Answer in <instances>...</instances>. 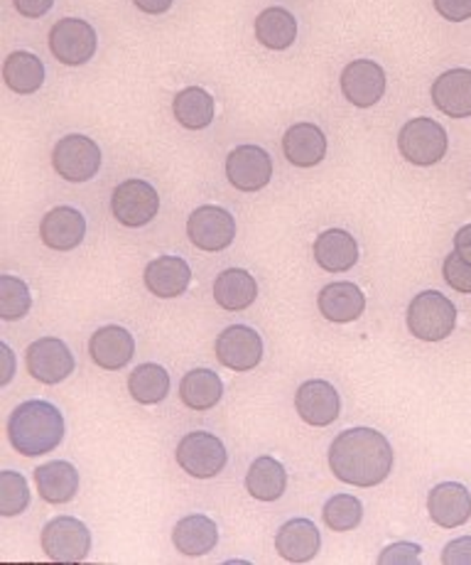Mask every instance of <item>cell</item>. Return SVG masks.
<instances>
[{
    "mask_svg": "<svg viewBox=\"0 0 471 565\" xmlns=\"http://www.w3.org/2000/svg\"><path fill=\"white\" fill-rule=\"evenodd\" d=\"M432 104L449 118L471 116V70H449L432 84Z\"/></svg>",
    "mask_w": 471,
    "mask_h": 565,
    "instance_id": "obj_21",
    "label": "cell"
},
{
    "mask_svg": "<svg viewBox=\"0 0 471 565\" xmlns=\"http://www.w3.org/2000/svg\"><path fill=\"white\" fill-rule=\"evenodd\" d=\"M52 166L67 182H89L101 168V150L86 136H64L52 150Z\"/></svg>",
    "mask_w": 471,
    "mask_h": 565,
    "instance_id": "obj_9",
    "label": "cell"
},
{
    "mask_svg": "<svg viewBox=\"0 0 471 565\" xmlns=\"http://www.w3.org/2000/svg\"><path fill=\"white\" fill-rule=\"evenodd\" d=\"M96 30L82 18H64L50 30V50L67 67H82L96 54Z\"/></svg>",
    "mask_w": 471,
    "mask_h": 565,
    "instance_id": "obj_11",
    "label": "cell"
},
{
    "mask_svg": "<svg viewBox=\"0 0 471 565\" xmlns=\"http://www.w3.org/2000/svg\"><path fill=\"white\" fill-rule=\"evenodd\" d=\"M226 178L240 192H258L272 178V160L260 146H238L226 158Z\"/></svg>",
    "mask_w": 471,
    "mask_h": 565,
    "instance_id": "obj_13",
    "label": "cell"
},
{
    "mask_svg": "<svg viewBox=\"0 0 471 565\" xmlns=\"http://www.w3.org/2000/svg\"><path fill=\"white\" fill-rule=\"evenodd\" d=\"M128 391L138 404L156 406L170 394V374L160 364H140L128 379Z\"/></svg>",
    "mask_w": 471,
    "mask_h": 565,
    "instance_id": "obj_33",
    "label": "cell"
},
{
    "mask_svg": "<svg viewBox=\"0 0 471 565\" xmlns=\"http://www.w3.org/2000/svg\"><path fill=\"white\" fill-rule=\"evenodd\" d=\"M13 3H15V10H18L20 15L38 20V18L50 13L52 6H54V0H13Z\"/></svg>",
    "mask_w": 471,
    "mask_h": 565,
    "instance_id": "obj_41",
    "label": "cell"
},
{
    "mask_svg": "<svg viewBox=\"0 0 471 565\" xmlns=\"http://www.w3.org/2000/svg\"><path fill=\"white\" fill-rule=\"evenodd\" d=\"M216 360L232 372H250L263 360L260 334L248 324H232L216 337Z\"/></svg>",
    "mask_w": 471,
    "mask_h": 565,
    "instance_id": "obj_12",
    "label": "cell"
},
{
    "mask_svg": "<svg viewBox=\"0 0 471 565\" xmlns=\"http://www.w3.org/2000/svg\"><path fill=\"white\" fill-rule=\"evenodd\" d=\"M3 79L8 84L10 92L15 94H35L40 92V86L45 84V64L32 52H13L8 54V60L3 64Z\"/></svg>",
    "mask_w": 471,
    "mask_h": 565,
    "instance_id": "obj_31",
    "label": "cell"
},
{
    "mask_svg": "<svg viewBox=\"0 0 471 565\" xmlns=\"http://www.w3.org/2000/svg\"><path fill=\"white\" fill-rule=\"evenodd\" d=\"M172 543L174 548L184 556H206V553L216 548L218 543V526L216 521L204 514H190L178 521L172 529Z\"/></svg>",
    "mask_w": 471,
    "mask_h": 565,
    "instance_id": "obj_25",
    "label": "cell"
},
{
    "mask_svg": "<svg viewBox=\"0 0 471 565\" xmlns=\"http://www.w3.org/2000/svg\"><path fill=\"white\" fill-rule=\"evenodd\" d=\"M432 6L449 23H464L471 18V0H432Z\"/></svg>",
    "mask_w": 471,
    "mask_h": 565,
    "instance_id": "obj_39",
    "label": "cell"
},
{
    "mask_svg": "<svg viewBox=\"0 0 471 565\" xmlns=\"http://www.w3.org/2000/svg\"><path fill=\"white\" fill-rule=\"evenodd\" d=\"M314 260L327 274H346L358 260L356 238L344 230L322 232L314 242Z\"/></svg>",
    "mask_w": 471,
    "mask_h": 565,
    "instance_id": "obj_24",
    "label": "cell"
},
{
    "mask_svg": "<svg viewBox=\"0 0 471 565\" xmlns=\"http://www.w3.org/2000/svg\"><path fill=\"white\" fill-rule=\"evenodd\" d=\"M174 458H178V465L182 470L196 477V480H210V477H216L228 462L224 443L218 440L214 433H204V430L188 433V436L178 443V452H174Z\"/></svg>",
    "mask_w": 471,
    "mask_h": 565,
    "instance_id": "obj_6",
    "label": "cell"
},
{
    "mask_svg": "<svg viewBox=\"0 0 471 565\" xmlns=\"http://www.w3.org/2000/svg\"><path fill=\"white\" fill-rule=\"evenodd\" d=\"M427 512L437 526L457 529L471 519V492L459 482H442L432 487L427 497Z\"/></svg>",
    "mask_w": 471,
    "mask_h": 565,
    "instance_id": "obj_17",
    "label": "cell"
},
{
    "mask_svg": "<svg viewBox=\"0 0 471 565\" xmlns=\"http://www.w3.org/2000/svg\"><path fill=\"white\" fill-rule=\"evenodd\" d=\"M256 40L268 50H288L298 40V20L285 8H266L256 18Z\"/></svg>",
    "mask_w": 471,
    "mask_h": 565,
    "instance_id": "obj_32",
    "label": "cell"
},
{
    "mask_svg": "<svg viewBox=\"0 0 471 565\" xmlns=\"http://www.w3.org/2000/svg\"><path fill=\"white\" fill-rule=\"evenodd\" d=\"M224 396V384L212 369H192L182 376L180 398L192 411H210Z\"/></svg>",
    "mask_w": 471,
    "mask_h": 565,
    "instance_id": "obj_30",
    "label": "cell"
},
{
    "mask_svg": "<svg viewBox=\"0 0 471 565\" xmlns=\"http://www.w3.org/2000/svg\"><path fill=\"white\" fill-rule=\"evenodd\" d=\"M420 546L418 543H393L386 551L381 553L378 563L386 565V563H405V565H413V563H420Z\"/></svg>",
    "mask_w": 471,
    "mask_h": 565,
    "instance_id": "obj_38",
    "label": "cell"
},
{
    "mask_svg": "<svg viewBox=\"0 0 471 565\" xmlns=\"http://www.w3.org/2000/svg\"><path fill=\"white\" fill-rule=\"evenodd\" d=\"M445 280L447 286H452L457 292H464V296H471V264L469 260L459 254L452 252L445 258Z\"/></svg>",
    "mask_w": 471,
    "mask_h": 565,
    "instance_id": "obj_37",
    "label": "cell"
},
{
    "mask_svg": "<svg viewBox=\"0 0 471 565\" xmlns=\"http://www.w3.org/2000/svg\"><path fill=\"white\" fill-rule=\"evenodd\" d=\"M92 360L106 369V372H118L124 369L136 354V340L126 328L118 324H106V328L96 330L89 342Z\"/></svg>",
    "mask_w": 471,
    "mask_h": 565,
    "instance_id": "obj_19",
    "label": "cell"
},
{
    "mask_svg": "<svg viewBox=\"0 0 471 565\" xmlns=\"http://www.w3.org/2000/svg\"><path fill=\"white\" fill-rule=\"evenodd\" d=\"M454 252L462 254L471 264V224L462 226V230L457 232V236H454Z\"/></svg>",
    "mask_w": 471,
    "mask_h": 565,
    "instance_id": "obj_43",
    "label": "cell"
},
{
    "mask_svg": "<svg viewBox=\"0 0 471 565\" xmlns=\"http://www.w3.org/2000/svg\"><path fill=\"white\" fill-rule=\"evenodd\" d=\"M317 308L330 322H354L366 310V298L358 286L349 280L330 282L320 290Z\"/></svg>",
    "mask_w": 471,
    "mask_h": 565,
    "instance_id": "obj_22",
    "label": "cell"
},
{
    "mask_svg": "<svg viewBox=\"0 0 471 565\" xmlns=\"http://www.w3.org/2000/svg\"><path fill=\"white\" fill-rule=\"evenodd\" d=\"M3 354L8 356V374L3 376V382H0V384H8L10 382V376H13V354H10V347L8 344H3Z\"/></svg>",
    "mask_w": 471,
    "mask_h": 565,
    "instance_id": "obj_44",
    "label": "cell"
},
{
    "mask_svg": "<svg viewBox=\"0 0 471 565\" xmlns=\"http://www.w3.org/2000/svg\"><path fill=\"white\" fill-rule=\"evenodd\" d=\"M320 529L310 519H290L280 526L276 536V551L288 563H310L320 553Z\"/></svg>",
    "mask_w": 471,
    "mask_h": 565,
    "instance_id": "obj_18",
    "label": "cell"
},
{
    "mask_svg": "<svg viewBox=\"0 0 471 565\" xmlns=\"http://www.w3.org/2000/svg\"><path fill=\"white\" fill-rule=\"evenodd\" d=\"M386 72L374 60H354L342 72V92L346 102L358 108L376 106L386 94Z\"/></svg>",
    "mask_w": 471,
    "mask_h": 565,
    "instance_id": "obj_14",
    "label": "cell"
},
{
    "mask_svg": "<svg viewBox=\"0 0 471 565\" xmlns=\"http://www.w3.org/2000/svg\"><path fill=\"white\" fill-rule=\"evenodd\" d=\"M25 366L28 374L38 379L40 384L54 386L74 374L76 362L67 342H62L60 337H40L28 347Z\"/></svg>",
    "mask_w": 471,
    "mask_h": 565,
    "instance_id": "obj_10",
    "label": "cell"
},
{
    "mask_svg": "<svg viewBox=\"0 0 471 565\" xmlns=\"http://www.w3.org/2000/svg\"><path fill=\"white\" fill-rule=\"evenodd\" d=\"M322 516L332 531H354L364 519V504L354 494H334L324 504Z\"/></svg>",
    "mask_w": 471,
    "mask_h": 565,
    "instance_id": "obj_34",
    "label": "cell"
},
{
    "mask_svg": "<svg viewBox=\"0 0 471 565\" xmlns=\"http://www.w3.org/2000/svg\"><path fill=\"white\" fill-rule=\"evenodd\" d=\"M38 492L47 504H67L79 492V472L67 460L40 465L35 470Z\"/></svg>",
    "mask_w": 471,
    "mask_h": 565,
    "instance_id": "obj_27",
    "label": "cell"
},
{
    "mask_svg": "<svg viewBox=\"0 0 471 565\" xmlns=\"http://www.w3.org/2000/svg\"><path fill=\"white\" fill-rule=\"evenodd\" d=\"M188 236L196 248H202V252H224V248L232 246L236 238V220L232 212L224 210V206H196L188 220Z\"/></svg>",
    "mask_w": 471,
    "mask_h": 565,
    "instance_id": "obj_8",
    "label": "cell"
},
{
    "mask_svg": "<svg viewBox=\"0 0 471 565\" xmlns=\"http://www.w3.org/2000/svg\"><path fill=\"white\" fill-rule=\"evenodd\" d=\"M30 507L28 480L20 472L6 470L0 472V514L18 516Z\"/></svg>",
    "mask_w": 471,
    "mask_h": 565,
    "instance_id": "obj_36",
    "label": "cell"
},
{
    "mask_svg": "<svg viewBox=\"0 0 471 565\" xmlns=\"http://www.w3.org/2000/svg\"><path fill=\"white\" fill-rule=\"evenodd\" d=\"M42 551L54 563H79L92 551V531L74 516H57L42 529Z\"/></svg>",
    "mask_w": 471,
    "mask_h": 565,
    "instance_id": "obj_5",
    "label": "cell"
},
{
    "mask_svg": "<svg viewBox=\"0 0 471 565\" xmlns=\"http://www.w3.org/2000/svg\"><path fill=\"white\" fill-rule=\"evenodd\" d=\"M111 212L118 224L128 226V230H138L156 220L160 212V198L158 190L146 180H126L114 190L111 198Z\"/></svg>",
    "mask_w": 471,
    "mask_h": 565,
    "instance_id": "obj_7",
    "label": "cell"
},
{
    "mask_svg": "<svg viewBox=\"0 0 471 565\" xmlns=\"http://www.w3.org/2000/svg\"><path fill=\"white\" fill-rule=\"evenodd\" d=\"M258 298V282L244 268H226L214 280V300L218 308L240 312L254 306Z\"/></svg>",
    "mask_w": 471,
    "mask_h": 565,
    "instance_id": "obj_26",
    "label": "cell"
},
{
    "mask_svg": "<svg viewBox=\"0 0 471 565\" xmlns=\"http://www.w3.org/2000/svg\"><path fill=\"white\" fill-rule=\"evenodd\" d=\"M192 282V268L180 256H160L146 268V286L158 298H180Z\"/></svg>",
    "mask_w": 471,
    "mask_h": 565,
    "instance_id": "obj_20",
    "label": "cell"
},
{
    "mask_svg": "<svg viewBox=\"0 0 471 565\" xmlns=\"http://www.w3.org/2000/svg\"><path fill=\"white\" fill-rule=\"evenodd\" d=\"M398 148L400 156L413 166L430 168L447 156L449 138L447 130L432 118H413L400 128Z\"/></svg>",
    "mask_w": 471,
    "mask_h": 565,
    "instance_id": "obj_4",
    "label": "cell"
},
{
    "mask_svg": "<svg viewBox=\"0 0 471 565\" xmlns=\"http://www.w3.org/2000/svg\"><path fill=\"white\" fill-rule=\"evenodd\" d=\"M172 114L182 128L202 130L206 126H212L216 104L212 99V94L202 89V86H188V89H182L174 96Z\"/></svg>",
    "mask_w": 471,
    "mask_h": 565,
    "instance_id": "obj_29",
    "label": "cell"
},
{
    "mask_svg": "<svg viewBox=\"0 0 471 565\" xmlns=\"http://www.w3.org/2000/svg\"><path fill=\"white\" fill-rule=\"evenodd\" d=\"M133 3H136L138 10H142V13L162 15V13H168V10L172 8L174 0H133Z\"/></svg>",
    "mask_w": 471,
    "mask_h": 565,
    "instance_id": "obj_42",
    "label": "cell"
},
{
    "mask_svg": "<svg viewBox=\"0 0 471 565\" xmlns=\"http://www.w3.org/2000/svg\"><path fill=\"white\" fill-rule=\"evenodd\" d=\"M32 308V296L25 280L15 276H0V318L23 320Z\"/></svg>",
    "mask_w": 471,
    "mask_h": 565,
    "instance_id": "obj_35",
    "label": "cell"
},
{
    "mask_svg": "<svg viewBox=\"0 0 471 565\" xmlns=\"http://www.w3.org/2000/svg\"><path fill=\"white\" fill-rule=\"evenodd\" d=\"M295 408H298L307 426L327 428L339 418L342 398H339V391L330 382L312 379V382H304L298 388V394H295Z\"/></svg>",
    "mask_w": 471,
    "mask_h": 565,
    "instance_id": "obj_15",
    "label": "cell"
},
{
    "mask_svg": "<svg viewBox=\"0 0 471 565\" xmlns=\"http://www.w3.org/2000/svg\"><path fill=\"white\" fill-rule=\"evenodd\" d=\"M442 563L447 565H471V536L454 539L442 551Z\"/></svg>",
    "mask_w": 471,
    "mask_h": 565,
    "instance_id": "obj_40",
    "label": "cell"
},
{
    "mask_svg": "<svg viewBox=\"0 0 471 565\" xmlns=\"http://www.w3.org/2000/svg\"><path fill=\"white\" fill-rule=\"evenodd\" d=\"M457 308L437 290L415 296L408 308V330L422 342H442L454 332Z\"/></svg>",
    "mask_w": 471,
    "mask_h": 565,
    "instance_id": "obj_3",
    "label": "cell"
},
{
    "mask_svg": "<svg viewBox=\"0 0 471 565\" xmlns=\"http://www.w3.org/2000/svg\"><path fill=\"white\" fill-rule=\"evenodd\" d=\"M285 487H288V472H285L282 462L268 458V455L250 462L246 475V489L258 502H276V499L285 494Z\"/></svg>",
    "mask_w": 471,
    "mask_h": 565,
    "instance_id": "obj_28",
    "label": "cell"
},
{
    "mask_svg": "<svg viewBox=\"0 0 471 565\" xmlns=\"http://www.w3.org/2000/svg\"><path fill=\"white\" fill-rule=\"evenodd\" d=\"M330 467L336 480L346 484L376 487L393 472V448L374 428H349L332 443Z\"/></svg>",
    "mask_w": 471,
    "mask_h": 565,
    "instance_id": "obj_1",
    "label": "cell"
},
{
    "mask_svg": "<svg viewBox=\"0 0 471 565\" xmlns=\"http://www.w3.org/2000/svg\"><path fill=\"white\" fill-rule=\"evenodd\" d=\"M86 236V220L74 206H54L42 216L40 238L52 252H72Z\"/></svg>",
    "mask_w": 471,
    "mask_h": 565,
    "instance_id": "obj_16",
    "label": "cell"
},
{
    "mask_svg": "<svg viewBox=\"0 0 471 565\" xmlns=\"http://www.w3.org/2000/svg\"><path fill=\"white\" fill-rule=\"evenodd\" d=\"M282 153L295 168H314L327 156V138L320 126L295 124L282 136Z\"/></svg>",
    "mask_w": 471,
    "mask_h": 565,
    "instance_id": "obj_23",
    "label": "cell"
},
{
    "mask_svg": "<svg viewBox=\"0 0 471 565\" xmlns=\"http://www.w3.org/2000/svg\"><path fill=\"white\" fill-rule=\"evenodd\" d=\"M8 440L25 458L52 452L64 440V418L50 401H25L8 418Z\"/></svg>",
    "mask_w": 471,
    "mask_h": 565,
    "instance_id": "obj_2",
    "label": "cell"
}]
</instances>
